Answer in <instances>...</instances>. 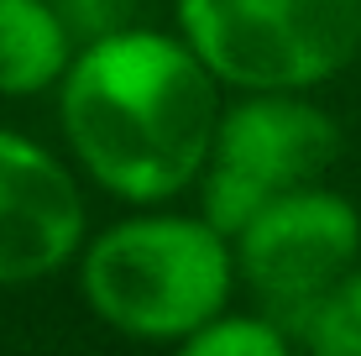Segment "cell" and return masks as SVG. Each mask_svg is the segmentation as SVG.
Wrapping results in <instances>:
<instances>
[{
	"label": "cell",
	"instance_id": "1",
	"mask_svg": "<svg viewBox=\"0 0 361 356\" xmlns=\"http://www.w3.org/2000/svg\"><path fill=\"white\" fill-rule=\"evenodd\" d=\"M220 90L183 32L110 27L58 79V131L84 178L121 204H173L204 178Z\"/></svg>",
	"mask_w": 361,
	"mask_h": 356
},
{
	"label": "cell",
	"instance_id": "2",
	"mask_svg": "<svg viewBox=\"0 0 361 356\" xmlns=\"http://www.w3.org/2000/svg\"><path fill=\"white\" fill-rule=\"evenodd\" d=\"M235 247L204 210L131 204L79 247V293L116 336L183 346L235 293Z\"/></svg>",
	"mask_w": 361,
	"mask_h": 356
},
{
	"label": "cell",
	"instance_id": "3",
	"mask_svg": "<svg viewBox=\"0 0 361 356\" xmlns=\"http://www.w3.org/2000/svg\"><path fill=\"white\" fill-rule=\"evenodd\" d=\"M183 42L226 90H309L361 53V0H173Z\"/></svg>",
	"mask_w": 361,
	"mask_h": 356
},
{
	"label": "cell",
	"instance_id": "4",
	"mask_svg": "<svg viewBox=\"0 0 361 356\" xmlns=\"http://www.w3.org/2000/svg\"><path fill=\"white\" fill-rule=\"evenodd\" d=\"M341 157V126L309 90H241L220 110L204 178L194 183L199 210L226 236L246 226L267 200L319 183Z\"/></svg>",
	"mask_w": 361,
	"mask_h": 356
},
{
	"label": "cell",
	"instance_id": "5",
	"mask_svg": "<svg viewBox=\"0 0 361 356\" xmlns=\"http://www.w3.org/2000/svg\"><path fill=\"white\" fill-rule=\"evenodd\" d=\"M235 278L298 340L309 309L361 262V210L325 183H304L262 210L231 236Z\"/></svg>",
	"mask_w": 361,
	"mask_h": 356
},
{
	"label": "cell",
	"instance_id": "6",
	"mask_svg": "<svg viewBox=\"0 0 361 356\" xmlns=\"http://www.w3.org/2000/svg\"><path fill=\"white\" fill-rule=\"evenodd\" d=\"M90 236L79 168L27 131L0 126V288H27L79 262Z\"/></svg>",
	"mask_w": 361,
	"mask_h": 356
},
{
	"label": "cell",
	"instance_id": "7",
	"mask_svg": "<svg viewBox=\"0 0 361 356\" xmlns=\"http://www.w3.org/2000/svg\"><path fill=\"white\" fill-rule=\"evenodd\" d=\"M79 53V32L58 0H0V100L58 90Z\"/></svg>",
	"mask_w": 361,
	"mask_h": 356
},
{
	"label": "cell",
	"instance_id": "8",
	"mask_svg": "<svg viewBox=\"0 0 361 356\" xmlns=\"http://www.w3.org/2000/svg\"><path fill=\"white\" fill-rule=\"evenodd\" d=\"M298 340L272 320L267 309H220L209 325H199L189 340H183V356H288Z\"/></svg>",
	"mask_w": 361,
	"mask_h": 356
},
{
	"label": "cell",
	"instance_id": "9",
	"mask_svg": "<svg viewBox=\"0 0 361 356\" xmlns=\"http://www.w3.org/2000/svg\"><path fill=\"white\" fill-rule=\"evenodd\" d=\"M298 346L314 356H361V262L309 309Z\"/></svg>",
	"mask_w": 361,
	"mask_h": 356
},
{
	"label": "cell",
	"instance_id": "10",
	"mask_svg": "<svg viewBox=\"0 0 361 356\" xmlns=\"http://www.w3.org/2000/svg\"><path fill=\"white\" fill-rule=\"evenodd\" d=\"M58 11L73 21V32L84 42V37H99L110 27H126L136 16V0H58Z\"/></svg>",
	"mask_w": 361,
	"mask_h": 356
}]
</instances>
